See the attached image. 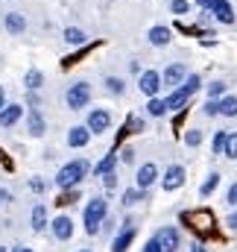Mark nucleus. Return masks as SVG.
<instances>
[{"mask_svg":"<svg viewBox=\"0 0 237 252\" xmlns=\"http://www.w3.org/2000/svg\"><path fill=\"white\" fill-rule=\"evenodd\" d=\"M88 141H91V132H88V126H73V129L67 132V147H73V150H82V147H88Z\"/></svg>","mask_w":237,"mask_h":252,"instance_id":"nucleus-18","label":"nucleus"},{"mask_svg":"<svg viewBox=\"0 0 237 252\" xmlns=\"http://www.w3.org/2000/svg\"><path fill=\"white\" fill-rule=\"evenodd\" d=\"M129 70H132V73H138V76H141V64L135 62V59H132V62H129Z\"/></svg>","mask_w":237,"mask_h":252,"instance_id":"nucleus-44","label":"nucleus"},{"mask_svg":"<svg viewBox=\"0 0 237 252\" xmlns=\"http://www.w3.org/2000/svg\"><path fill=\"white\" fill-rule=\"evenodd\" d=\"M164 85H161V73L155 70V67H149V70H141V76H138V91L144 94V97H158V91H161Z\"/></svg>","mask_w":237,"mask_h":252,"instance_id":"nucleus-5","label":"nucleus"},{"mask_svg":"<svg viewBox=\"0 0 237 252\" xmlns=\"http://www.w3.org/2000/svg\"><path fill=\"white\" fill-rule=\"evenodd\" d=\"M120 161H123V164H132V161H135V147H123Z\"/></svg>","mask_w":237,"mask_h":252,"instance_id":"nucleus-37","label":"nucleus"},{"mask_svg":"<svg viewBox=\"0 0 237 252\" xmlns=\"http://www.w3.org/2000/svg\"><path fill=\"white\" fill-rule=\"evenodd\" d=\"M170 12L173 15H187L190 12V3L187 0H170Z\"/></svg>","mask_w":237,"mask_h":252,"instance_id":"nucleus-33","label":"nucleus"},{"mask_svg":"<svg viewBox=\"0 0 237 252\" xmlns=\"http://www.w3.org/2000/svg\"><path fill=\"white\" fill-rule=\"evenodd\" d=\"M135 220L132 217H126L123 220V226H120V232L115 235V241H112V252H126L132 247V241H135Z\"/></svg>","mask_w":237,"mask_h":252,"instance_id":"nucleus-10","label":"nucleus"},{"mask_svg":"<svg viewBox=\"0 0 237 252\" xmlns=\"http://www.w3.org/2000/svg\"><path fill=\"white\" fill-rule=\"evenodd\" d=\"M220 179H223V176H220V173H217V170H211V173H208V176H205V182H202V185H199V196H202V199H208V196H211V193H214V190L220 188Z\"/></svg>","mask_w":237,"mask_h":252,"instance_id":"nucleus-21","label":"nucleus"},{"mask_svg":"<svg viewBox=\"0 0 237 252\" xmlns=\"http://www.w3.org/2000/svg\"><path fill=\"white\" fill-rule=\"evenodd\" d=\"M226 229H229V232H237V208H232V211L226 214Z\"/></svg>","mask_w":237,"mask_h":252,"instance_id":"nucleus-36","label":"nucleus"},{"mask_svg":"<svg viewBox=\"0 0 237 252\" xmlns=\"http://www.w3.org/2000/svg\"><path fill=\"white\" fill-rule=\"evenodd\" d=\"M115 167H118V156H115V153H109V156H103V158H100V164L94 167V173H97L100 179H106L109 173H115Z\"/></svg>","mask_w":237,"mask_h":252,"instance_id":"nucleus-20","label":"nucleus"},{"mask_svg":"<svg viewBox=\"0 0 237 252\" xmlns=\"http://www.w3.org/2000/svg\"><path fill=\"white\" fill-rule=\"evenodd\" d=\"M50 232H53V238L61 241V244H64V241H70V238H73V220H70L67 214L53 217V220H50Z\"/></svg>","mask_w":237,"mask_h":252,"instance_id":"nucleus-12","label":"nucleus"},{"mask_svg":"<svg viewBox=\"0 0 237 252\" xmlns=\"http://www.w3.org/2000/svg\"><path fill=\"white\" fill-rule=\"evenodd\" d=\"M61 35H64V41H67L70 47H79V44H85V41H88V35H85L79 27H67Z\"/></svg>","mask_w":237,"mask_h":252,"instance_id":"nucleus-23","label":"nucleus"},{"mask_svg":"<svg viewBox=\"0 0 237 252\" xmlns=\"http://www.w3.org/2000/svg\"><path fill=\"white\" fill-rule=\"evenodd\" d=\"M202 115L205 118H220V100H205L202 103Z\"/></svg>","mask_w":237,"mask_h":252,"instance_id":"nucleus-32","label":"nucleus"},{"mask_svg":"<svg viewBox=\"0 0 237 252\" xmlns=\"http://www.w3.org/2000/svg\"><path fill=\"white\" fill-rule=\"evenodd\" d=\"M220 118H237V97L235 94H226L223 100H220Z\"/></svg>","mask_w":237,"mask_h":252,"instance_id":"nucleus-22","label":"nucleus"},{"mask_svg":"<svg viewBox=\"0 0 237 252\" xmlns=\"http://www.w3.org/2000/svg\"><path fill=\"white\" fill-rule=\"evenodd\" d=\"M106 91L115 94V97H123L126 94V82L120 76H106Z\"/></svg>","mask_w":237,"mask_h":252,"instance_id":"nucleus-28","label":"nucleus"},{"mask_svg":"<svg viewBox=\"0 0 237 252\" xmlns=\"http://www.w3.org/2000/svg\"><path fill=\"white\" fill-rule=\"evenodd\" d=\"M3 106H6V94H3V85H0V112H3Z\"/></svg>","mask_w":237,"mask_h":252,"instance_id":"nucleus-46","label":"nucleus"},{"mask_svg":"<svg viewBox=\"0 0 237 252\" xmlns=\"http://www.w3.org/2000/svg\"><path fill=\"white\" fill-rule=\"evenodd\" d=\"M64 103H67L70 112L85 109V106L91 103V85H88V82H73V85L64 91Z\"/></svg>","mask_w":237,"mask_h":252,"instance_id":"nucleus-4","label":"nucleus"},{"mask_svg":"<svg viewBox=\"0 0 237 252\" xmlns=\"http://www.w3.org/2000/svg\"><path fill=\"white\" fill-rule=\"evenodd\" d=\"M158 179H161L158 164H155V161H147V164H141V167H138V173H135V188L149 190V188H155V182H158Z\"/></svg>","mask_w":237,"mask_h":252,"instance_id":"nucleus-6","label":"nucleus"},{"mask_svg":"<svg viewBox=\"0 0 237 252\" xmlns=\"http://www.w3.org/2000/svg\"><path fill=\"white\" fill-rule=\"evenodd\" d=\"M147 38H149V44L152 47H167L170 41H173V32H170V27H152L149 32H147Z\"/></svg>","mask_w":237,"mask_h":252,"instance_id":"nucleus-17","label":"nucleus"},{"mask_svg":"<svg viewBox=\"0 0 237 252\" xmlns=\"http://www.w3.org/2000/svg\"><path fill=\"white\" fill-rule=\"evenodd\" d=\"M76 252H94V250H76Z\"/></svg>","mask_w":237,"mask_h":252,"instance_id":"nucleus-48","label":"nucleus"},{"mask_svg":"<svg viewBox=\"0 0 237 252\" xmlns=\"http://www.w3.org/2000/svg\"><path fill=\"white\" fill-rule=\"evenodd\" d=\"M24 85H27L30 91H38V88L44 85V73H41L38 67H30V70H27V76H24Z\"/></svg>","mask_w":237,"mask_h":252,"instance_id":"nucleus-24","label":"nucleus"},{"mask_svg":"<svg viewBox=\"0 0 237 252\" xmlns=\"http://www.w3.org/2000/svg\"><path fill=\"white\" fill-rule=\"evenodd\" d=\"M196 6H199L202 12H214V6H217V0H196Z\"/></svg>","mask_w":237,"mask_h":252,"instance_id":"nucleus-39","label":"nucleus"},{"mask_svg":"<svg viewBox=\"0 0 237 252\" xmlns=\"http://www.w3.org/2000/svg\"><path fill=\"white\" fill-rule=\"evenodd\" d=\"M3 27H6V32H12V35H21V32L27 30V18H24L21 12H9V15L3 18Z\"/></svg>","mask_w":237,"mask_h":252,"instance_id":"nucleus-19","label":"nucleus"},{"mask_svg":"<svg viewBox=\"0 0 237 252\" xmlns=\"http://www.w3.org/2000/svg\"><path fill=\"white\" fill-rule=\"evenodd\" d=\"M190 252H211V250H205L202 244H193V247H190Z\"/></svg>","mask_w":237,"mask_h":252,"instance_id":"nucleus-45","label":"nucleus"},{"mask_svg":"<svg viewBox=\"0 0 237 252\" xmlns=\"http://www.w3.org/2000/svg\"><path fill=\"white\" fill-rule=\"evenodd\" d=\"M27 132L32 138H41L47 132V121H44V115L38 109H30V115H27Z\"/></svg>","mask_w":237,"mask_h":252,"instance_id":"nucleus-16","label":"nucleus"},{"mask_svg":"<svg viewBox=\"0 0 237 252\" xmlns=\"http://www.w3.org/2000/svg\"><path fill=\"white\" fill-rule=\"evenodd\" d=\"M147 115H149V118H164V115H167V103H164L161 97H152V100L147 103Z\"/></svg>","mask_w":237,"mask_h":252,"instance_id":"nucleus-27","label":"nucleus"},{"mask_svg":"<svg viewBox=\"0 0 237 252\" xmlns=\"http://www.w3.org/2000/svg\"><path fill=\"white\" fill-rule=\"evenodd\" d=\"M9 202H12V190L0 188V208H3V205H9Z\"/></svg>","mask_w":237,"mask_h":252,"instance_id":"nucleus-42","label":"nucleus"},{"mask_svg":"<svg viewBox=\"0 0 237 252\" xmlns=\"http://www.w3.org/2000/svg\"><path fill=\"white\" fill-rule=\"evenodd\" d=\"M223 156L226 158H237V132H229V138H226V150H223Z\"/></svg>","mask_w":237,"mask_h":252,"instance_id":"nucleus-31","label":"nucleus"},{"mask_svg":"<svg viewBox=\"0 0 237 252\" xmlns=\"http://www.w3.org/2000/svg\"><path fill=\"white\" fill-rule=\"evenodd\" d=\"M129 129L141 132V129H144V121H141V118H129Z\"/></svg>","mask_w":237,"mask_h":252,"instance_id":"nucleus-43","label":"nucleus"},{"mask_svg":"<svg viewBox=\"0 0 237 252\" xmlns=\"http://www.w3.org/2000/svg\"><path fill=\"white\" fill-rule=\"evenodd\" d=\"M187 76H190V73H187V64H184V62H170L167 67H164V73H161V85L176 91Z\"/></svg>","mask_w":237,"mask_h":252,"instance_id":"nucleus-7","label":"nucleus"},{"mask_svg":"<svg viewBox=\"0 0 237 252\" xmlns=\"http://www.w3.org/2000/svg\"><path fill=\"white\" fill-rule=\"evenodd\" d=\"M211 15H214V21H217V24H226V27H232V24L237 21L235 6H232L229 0H217V6H214V12H211Z\"/></svg>","mask_w":237,"mask_h":252,"instance_id":"nucleus-15","label":"nucleus"},{"mask_svg":"<svg viewBox=\"0 0 237 252\" xmlns=\"http://www.w3.org/2000/svg\"><path fill=\"white\" fill-rule=\"evenodd\" d=\"M30 226H32V232H47V229H50L47 205H44V202H35V205H32V211H30Z\"/></svg>","mask_w":237,"mask_h":252,"instance_id":"nucleus-13","label":"nucleus"},{"mask_svg":"<svg viewBox=\"0 0 237 252\" xmlns=\"http://www.w3.org/2000/svg\"><path fill=\"white\" fill-rule=\"evenodd\" d=\"M12 252H35V250H30V247H15Z\"/></svg>","mask_w":237,"mask_h":252,"instance_id":"nucleus-47","label":"nucleus"},{"mask_svg":"<svg viewBox=\"0 0 237 252\" xmlns=\"http://www.w3.org/2000/svg\"><path fill=\"white\" fill-rule=\"evenodd\" d=\"M30 188L35 190V193H44V190H47V182H44L41 176H32V179H30Z\"/></svg>","mask_w":237,"mask_h":252,"instance_id":"nucleus-34","label":"nucleus"},{"mask_svg":"<svg viewBox=\"0 0 237 252\" xmlns=\"http://www.w3.org/2000/svg\"><path fill=\"white\" fill-rule=\"evenodd\" d=\"M226 202H229L232 208H237V182L229 185V190H226Z\"/></svg>","mask_w":237,"mask_h":252,"instance_id":"nucleus-35","label":"nucleus"},{"mask_svg":"<svg viewBox=\"0 0 237 252\" xmlns=\"http://www.w3.org/2000/svg\"><path fill=\"white\" fill-rule=\"evenodd\" d=\"M21 118H24V106H21V103H6L3 112H0V126H3V129H12Z\"/></svg>","mask_w":237,"mask_h":252,"instance_id":"nucleus-14","label":"nucleus"},{"mask_svg":"<svg viewBox=\"0 0 237 252\" xmlns=\"http://www.w3.org/2000/svg\"><path fill=\"white\" fill-rule=\"evenodd\" d=\"M184 179H187V170L181 167V164H170L164 173H161V188L164 190H178L184 185Z\"/></svg>","mask_w":237,"mask_h":252,"instance_id":"nucleus-11","label":"nucleus"},{"mask_svg":"<svg viewBox=\"0 0 237 252\" xmlns=\"http://www.w3.org/2000/svg\"><path fill=\"white\" fill-rule=\"evenodd\" d=\"M226 138H229V129H217V132H214L211 147H214V153H217V156H223V150H226Z\"/></svg>","mask_w":237,"mask_h":252,"instance_id":"nucleus-30","label":"nucleus"},{"mask_svg":"<svg viewBox=\"0 0 237 252\" xmlns=\"http://www.w3.org/2000/svg\"><path fill=\"white\" fill-rule=\"evenodd\" d=\"M152 238L158 241L161 252H178V244H181V232H178L176 226H161V229H158Z\"/></svg>","mask_w":237,"mask_h":252,"instance_id":"nucleus-8","label":"nucleus"},{"mask_svg":"<svg viewBox=\"0 0 237 252\" xmlns=\"http://www.w3.org/2000/svg\"><path fill=\"white\" fill-rule=\"evenodd\" d=\"M88 173H91V161H88V158H73V161H67V164L59 167L56 185H59L61 190H73Z\"/></svg>","mask_w":237,"mask_h":252,"instance_id":"nucleus-1","label":"nucleus"},{"mask_svg":"<svg viewBox=\"0 0 237 252\" xmlns=\"http://www.w3.org/2000/svg\"><path fill=\"white\" fill-rule=\"evenodd\" d=\"M141 252H161V247H158V241H155V238H149V241L144 244V250H141Z\"/></svg>","mask_w":237,"mask_h":252,"instance_id":"nucleus-40","label":"nucleus"},{"mask_svg":"<svg viewBox=\"0 0 237 252\" xmlns=\"http://www.w3.org/2000/svg\"><path fill=\"white\" fill-rule=\"evenodd\" d=\"M73 199H76V193H73V190H64V193L59 196V205H70Z\"/></svg>","mask_w":237,"mask_h":252,"instance_id":"nucleus-41","label":"nucleus"},{"mask_svg":"<svg viewBox=\"0 0 237 252\" xmlns=\"http://www.w3.org/2000/svg\"><path fill=\"white\" fill-rule=\"evenodd\" d=\"M205 91H208V100H223L226 97V82L223 79H211L205 85Z\"/></svg>","mask_w":237,"mask_h":252,"instance_id":"nucleus-26","label":"nucleus"},{"mask_svg":"<svg viewBox=\"0 0 237 252\" xmlns=\"http://www.w3.org/2000/svg\"><path fill=\"white\" fill-rule=\"evenodd\" d=\"M202 141H205L202 129H187V132H184V147L196 150V147H202Z\"/></svg>","mask_w":237,"mask_h":252,"instance_id":"nucleus-29","label":"nucleus"},{"mask_svg":"<svg viewBox=\"0 0 237 252\" xmlns=\"http://www.w3.org/2000/svg\"><path fill=\"white\" fill-rule=\"evenodd\" d=\"M0 252H9V250H6V247H0Z\"/></svg>","mask_w":237,"mask_h":252,"instance_id":"nucleus-49","label":"nucleus"},{"mask_svg":"<svg viewBox=\"0 0 237 252\" xmlns=\"http://www.w3.org/2000/svg\"><path fill=\"white\" fill-rule=\"evenodd\" d=\"M85 126H88L91 135H103V132H109V126H112V112H109V109H91Z\"/></svg>","mask_w":237,"mask_h":252,"instance_id":"nucleus-9","label":"nucleus"},{"mask_svg":"<svg viewBox=\"0 0 237 252\" xmlns=\"http://www.w3.org/2000/svg\"><path fill=\"white\" fill-rule=\"evenodd\" d=\"M103 185H106V190H115L118 188V173H109V176L103 179Z\"/></svg>","mask_w":237,"mask_h":252,"instance_id":"nucleus-38","label":"nucleus"},{"mask_svg":"<svg viewBox=\"0 0 237 252\" xmlns=\"http://www.w3.org/2000/svg\"><path fill=\"white\" fill-rule=\"evenodd\" d=\"M109 217V202L103 196H91L85 202V211H82V223H85V235H100L103 229V220Z\"/></svg>","mask_w":237,"mask_h":252,"instance_id":"nucleus-2","label":"nucleus"},{"mask_svg":"<svg viewBox=\"0 0 237 252\" xmlns=\"http://www.w3.org/2000/svg\"><path fill=\"white\" fill-rule=\"evenodd\" d=\"M144 199H147V190H141V188H126L123 196H120L123 205H138V202H144Z\"/></svg>","mask_w":237,"mask_h":252,"instance_id":"nucleus-25","label":"nucleus"},{"mask_svg":"<svg viewBox=\"0 0 237 252\" xmlns=\"http://www.w3.org/2000/svg\"><path fill=\"white\" fill-rule=\"evenodd\" d=\"M202 88V76H196V73H190L181 85H178L176 91H170V97H164V103H167V112H178V109H184L187 106V100L196 94Z\"/></svg>","mask_w":237,"mask_h":252,"instance_id":"nucleus-3","label":"nucleus"}]
</instances>
